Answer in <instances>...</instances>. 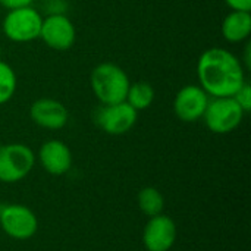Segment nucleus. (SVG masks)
<instances>
[{
  "label": "nucleus",
  "mask_w": 251,
  "mask_h": 251,
  "mask_svg": "<svg viewBox=\"0 0 251 251\" xmlns=\"http://www.w3.org/2000/svg\"><path fill=\"white\" fill-rule=\"evenodd\" d=\"M200 87L209 97H234L247 82L243 62L224 47H210L197 62Z\"/></svg>",
  "instance_id": "f257e3e1"
},
{
  "label": "nucleus",
  "mask_w": 251,
  "mask_h": 251,
  "mask_svg": "<svg viewBox=\"0 0 251 251\" xmlns=\"http://www.w3.org/2000/svg\"><path fill=\"white\" fill-rule=\"evenodd\" d=\"M91 90L101 104H115L125 101L129 88V78L126 72L110 62L97 65L91 72Z\"/></svg>",
  "instance_id": "f03ea898"
},
{
  "label": "nucleus",
  "mask_w": 251,
  "mask_h": 251,
  "mask_svg": "<svg viewBox=\"0 0 251 251\" xmlns=\"http://www.w3.org/2000/svg\"><path fill=\"white\" fill-rule=\"evenodd\" d=\"M246 112L234 97H215L210 99L203 115L206 126L215 134H228L237 129Z\"/></svg>",
  "instance_id": "7ed1b4c3"
},
{
  "label": "nucleus",
  "mask_w": 251,
  "mask_h": 251,
  "mask_svg": "<svg viewBox=\"0 0 251 251\" xmlns=\"http://www.w3.org/2000/svg\"><path fill=\"white\" fill-rule=\"evenodd\" d=\"M34 151L21 143L0 146V181L13 184L24 179L34 168Z\"/></svg>",
  "instance_id": "20e7f679"
},
{
  "label": "nucleus",
  "mask_w": 251,
  "mask_h": 251,
  "mask_svg": "<svg viewBox=\"0 0 251 251\" xmlns=\"http://www.w3.org/2000/svg\"><path fill=\"white\" fill-rule=\"evenodd\" d=\"M43 16L32 6L12 9L3 19L4 35L15 43H29L40 38Z\"/></svg>",
  "instance_id": "39448f33"
},
{
  "label": "nucleus",
  "mask_w": 251,
  "mask_h": 251,
  "mask_svg": "<svg viewBox=\"0 0 251 251\" xmlns=\"http://www.w3.org/2000/svg\"><path fill=\"white\" fill-rule=\"evenodd\" d=\"M0 226L13 240H28L38 229V219L24 204H4L0 207Z\"/></svg>",
  "instance_id": "423d86ee"
},
{
  "label": "nucleus",
  "mask_w": 251,
  "mask_h": 251,
  "mask_svg": "<svg viewBox=\"0 0 251 251\" xmlns=\"http://www.w3.org/2000/svg\"><path fill=\"white\" fill-rule=\"evenodd\" d=\"M138 112L126 101L115 104H103L96 110V124L110 135H122L132 129L137 122Z\"/></svg>",
  "instance_id": "0eeeda50"
},
{
  "label": "nucleus",
  "mask_w": 251,
  "mask_h": 251,
  "mask_svg": "<svg viewBox=\"0 0 251 251\" xmlns=\"http://www.w3.org/2000/svg\"><path fill=\"white\" fill-rule=\"evenodd\" d=\"M40 38L53 50H68L74 46L76 31L72 21L63 13H50L43 18Z\"/></svg>",
  "instance_id": "6e6552de"
},
{
  "label": "nucleus",
  "mask_w": 251,
  "mask_h": 251,
  "mask_svg": "<svg viewBox=\"0 0 251 251\" xmlns=\"http://www.w3.org/2000/svg\"><path fill=\"white\" fill-rule=\"evenodd\" d=\"M210 97L200 85L182 87L174 100V112L184 122H196L203 118Z\"/></svg>",
  "instance_id": "1a4fd4ad"
},
{
  "label": "nucleus",
  "mask_w": 251,
  "mask_h": 251,
  "mask_svg": "<svg viewBox=\"0 0 251 251\" xmlns=\"http://www.w3.org/2000/svg\"><path fill=\"white\" fill-rule=\"evenodd\" d=\"M176 240V225L166 215L150 218L144 226L143 243L149 251H169Z\"/></svg>",
  "instance_id": "9d476101"
},
{
  "label": "nucleus",
  "mask_w": 251,
  "mask_h": 251,
  "mask_svg": "<svg viewBox=\"0 0 251 251\" xmlns=\"http://www.w3.org/2000/svg\"><path fill=\"white\" fill-rule=\"evenodd\" d=\"M29 116L44 129H60L68 124L69 113L63 103L54 99H38L29 107Z\"/></svg>",
  "instance_id": "9b49d317"
},
{
  "label": "nucleus",
  "mask_w": 251,
  "mask_h": 251,
  "mask_svg": "<svg viewBox=\"0 0 251 251\" xmlns=\"http://www.w3.org/2000/svg\"><path fill=\"white\" fill-rule=\"evenodd\" d=\"M38 159L46 172L51 175H63L72 166V153L69 147L59 140L46 141L40 147Z\"/></svg>",
  "instance_id": "f8f14e48"
},
{
  "label": "nucleus",
  "mask_w": 251,
  "mask_h": 251,
  "mask_svg": "<svg viewBox=\"0 0 251 251\" xmlns=\"http://www.w3.org/2000/svg\"><path fill=\"white\" fill-rule=\"evenodd\" d=\"M251 34L250 12L232 10L222 22V35L229 43H241Z\"/></svg>",
  "instance_id": "ddd939ff"
},
{
  "label": "nucleus",
  "mask_w": 251,
  "mask_h": 251,
  "mask_svg": "<svg viewBox=\"0 0 251 251\" xmlns=\"http://www.w3.org/2000/svg\"><path fill=\"white\" fill-rule=\"evenodd\" d=\"M154 96L156 93L151 84L146 81H137L134 84H129L125 101L138 112V110H144L150 107L151 103L154 101Z\"/></svg>",
  "instance_id": "4468645a"
},
{
  "label": "nucleus",
  "mask_w": 251,
  "mask_h": 251,
  "mask_svg": "<svg viewBox=\"0 0 251 251\" xmlns=\"http://www.w3.org/2000/svg\"><path fill=\"white\" fill-rule=\"evenodd\" d=\"M138 206L144 215H147L149 218H153L163 212L165 199L157 188L147 187L138 193Z\"/></svg>",
  "instance_id": "2eb2a0df"
},
{
  "label": "nucleus",
  "mask_w": 251,
  "mask_h": 251,
  "mask_svg": "<svg viewBox=\"0 0 251 251\" xmlns=\"http://www.w3.org/2000/svg\"><path fill=\"white\" fill-rule=\"evenodd\" d=\"M16 74L10 65L0 60V104L7 103L16 93Z\"/></svg>",
  "instance_id": "dca6fc26"
},
{
  "label": "nucleus",
  "mask_w": 251,
  "mask_h": 251,
  "mask_svg": "<svg viewBox=\"0 0 251 251\" xmlns=\"http://www.w3.org/2000/svg\"><path fill=\"white\" fill-rule=\"evenodd\" d=\"M234 99L237 100V103L243 107V110L247 113L251 109V87L249 82H246L240 90L238 93L234 96Z\"/></svg>",
  "instance_id": "f3484780"
},
{
  "label": "nucleus",
  "mask_w": 251,
  "mask_h": 251,
  "mask_svg": "<svg viewBox=\"0 0 251 251\" xmlns=\"http://www.w3.org/2000/svg\"><path fill=\"white\" fill-rule=\"evenodd\" d=\"M225 3L232 10H240V12H250L251 10V0H225Z\"/></svg>",
  "instance_id": "a211bd4d"
},
{
  "label": "nucleus",
  "mask_w": 251,
  "mask_h": 251,
  "mask_svg": "<svg viewBox=\"0 0 251 251\" xmlns=\"http://www.w3.org/2000/svg\"><path fill=\"white\" fill-rule=\"evenodd\" d=\"M34 0H0V6L12 10V9H19L25 6H31Z\"/></svg>",
  "instance_id": "6ab92c4d"
},
{
  "label": "nucleus",
  "mask_w": 251,
  "mask_h": 251,
  "mask_svg": "<svg viewBox=\"0 0 251 251\" xmlns=\"http://www.w3.org/2000/svg\"><path fill=\"white\" fill-rule=\"evenodd\" d=\"M250 50H251V43H247V46H246V53H244V63H246V69H250V59H251V54H250Z\"/></svg>",
  "instance_id": "aec40b11"
}]
</instances>
